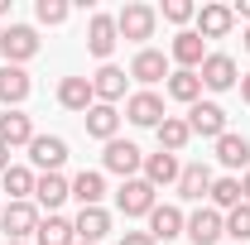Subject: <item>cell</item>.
Listing matches in <instances>:
<instances>
[{"label": "cell", "instance_id": "30", "mask_svg": "<svg viewBox=\"0 0 250 245\" xmlns=\"http://www.w3.org/2000/svg\"><path fill=\"white\" fill-rule=\"evenodd\" d=\"M207 197H212V207H217L221 216L236 212V207L246 202V197H241V178H236V173H226V178H212V192H207Z\"/></svg>", "mask_w": 250, "mask_h": 245}, {"label": "cell", "instance_id": "6", "mask_svg": "<svg viewBox=\"0 0 250 245\" xmlns=\"http://www.w3.org/2000/svg\"><path fill=\"white\" fill-rule=\"evenodd\" d=\"M197 77H202V87H207V92H231V87L241 82V67H236L231 53H207L202 67H197Z\"/></svg>", "mask_w": 250, "mask_h": 245}, {"label": "cell", "instance_id": "22", "mask_svg": "<svg viewBox=\"0 0 250 245\" xmlns=\"http://www.w3.org/2000/svg\"><path fill=\"white\" fill-rule=\"evenodd\" d=\"M231 29H236L231 5H202V10H197V34H202V39H226Z\"/></svg>", "mask_w": 250, "mask_h": 245}, {"label": "cell", "instance_id": "41", "mask_svg": "<svg viewBox=\"0 0 250 245\" xmlns=\"http://www.w3.org/2000/svg\"><path fill=\"white\" fill-rule=\"evenodd\" d=\"M246 53H250V24H246Z\"/></svg>", "mask_w": 250, "mask_h": 245}, {"label": "cell", "instance_id": "34", "mask_svg": "<svg viewBox=\"0 0 250 245\" xmlns=\"http://www.w3.org/2000/svg\"><path fill=\"white\" fill-rule=\"evenodd\" d=\"M164 20L168 24H188V20H197V5L192 0H164Z\"/></svg>", "mask_w": 250, "mask_h": 245}, {"label": "cell", "instance_id": "26", "mask_svg": "<svg viewBox=\"0 0 250 245\" xmlns=\"http://www.w3.org/2000/svg\"><path fill=\"white\" fill-rule=\"evenodd\" d=\"M82 121H87V135H92V140L111 144V140H116V130H121V111H116V106H101V101H96V106L87 111V116H82Z\"/></svg>", "mask_w": 250, "mask_h": 245}, {"label": "cell", "instance_id": "33", "mask_svg": "<svg viewBox=\"0 0 250 245\" xmlns=\"http://www.w3.org/2000/svg\"><path fill=\"white\" fill-rule=\"evenodd\" d=\"M226 236L241 245V241H250V202H241L236 212H226Z\"/></svg>", "mask_w": 250, "mask_h": 245}, {"label": "cell", "instance_id": "9", "mask_svg": "<svg viewBox=\"0 0 250 245\" xmlns=\"http://www.w3.org/2000/svg\"><path fill=\"white\" fill-rule=\"evenodd\" d=\"M116 43H121L116 15H92V20H87V53H92V58H101V62H111Z\"/></svg>", "mask_w": 250, "mask_h": 245}, {"label": "cell", "instance_id": "12", "mask_svg": "<svg viewBox=\"0 0 250 245\" xmlns=\"http://www.w3.org/2000/svg\"><path fill=\"white\" fill-rule=\"evenodd\" d=\"M168 72H173V67H168V53H159V48H140V53L130 58V77H135L145 92H149L154 82H168Z\"/></svg>", "mask_w": 250, "mask_h": 245}, {"label": "cell", "instance_id": "25", "mask_svg": "<svg viewBox=\"0 0 250 245\" xmlns=\"http://www.w3.org/2000/svg\"><path fill=\"white\" fill-rule=\"evenodd\" d=\"M164 92L173 96L178 106H197V101H202V77H197V72H183V67H173L168 82H164Z\"/></svg>", "mask_w": 250, "mask_h": 245}, {"label": "cell", "instance_id": "15", "mask_svg": "<svg viewBox=\"0 0 250 245\" xmlns=\"http://www.w3.org/2000/svg\"><path fill=\"white\" fill-rule=\"evenodd\" d=\"M178 173H183V163H178V154H145V168H140V178L149 187H178Z\"/></svg>", "mask_w": 250, "mask_h": 245}, {"label": "cell", "instance_id": "4", "mask_svg": "<svg viewBox=\"0 0 250 245\" xmlns=\"http://www.w3.org/2000/svg\"><path fill=\"white\" fill-rule=\"evenodd\" d=\"M39 221H43V212H39L34 202H5V212H0V231H5V241H29L34 245Z\"/></svg>", "mask_w": 250, "mask_h": 245}, {"label": "cell", "instance_id": "13", "mask_svg": "<svg viewBox=\"0 0 250 245\" xmlns=\"http://www.w3.org/2000/svg\"><path fill=\"white\" fill-rule=\"evenodd\" d=\"M125 121L145 125V130H159V121H164V96L159 92H130L125 96Z\"/></svg>", "mask_w": 250, "mask_h": 245}, {"label": "cell", "instance_id": "11", "mask_svg": "<svg viewBox=\"0 0 250 245\" xmlns=\"http://www.w3.org/2000/svg\"><path fill=\"white\" fill-rule=\"evenodd\" d=\"M202 58H207V39H202L197 29H178V34H173V43H168V62H178L183 72H197Z\"/></svg>", "mask_w": 250, "mask_h": 245}, {"label": "cell", "instance_id": "5", "mask_svg": "<svg viewBox=\"0 0 250 245\" xmlns=\"http://www.w3.org/2000/svg\"><path fill=\"white\" fill-rule=\"evenodd\" d=\"M159 207V187H149L145 178H125L116 192V212L121 216H149Z\"/></svg>", "mask_w": 250, "mask_h": 245}, {"label": "cell", "instance_id": "39", "mask_svg": "<svg viewBox=\"0 0 250 245\" xmlns=\"http://www.w3.org/2000/svg\"><path fill=\"white\" fill-rule=\"evenodd\" d=\"M5 168H10V149L0 144V173H5Z\"/></svg>", "mask_w": 250, "mask_h": 245}, {"label": "cell", "instance_id": "42", "mask_svg": "<svg viewBox=\"0 0 250 245\" xmlns=\"http://www.w3.org/2000/svg\"><path fill=\"white\" fill-rule=\"evenodd\" d=\"M5 245H29V241H5Z\"/></svg>", "mask_w": 250, "mask_h": 245}, {"label": "cell", "instance_id": "16", "mask_svg": "<svg viewBox=\"0 0 250 245\" xmlns=\"http://www.w3.org/2000/svg\"><path fill=\"white\" fill-rule=\"evenodd\" d=\"M58 106L72 111V116H87V111L96 106L92 77H62V82H58Z\"/></svg>", "mask_w": 250, "mask_h": 245}, {"label": "cell", "instance_id": "17", "mask_svg": "<svg viewBox=\"0 0 250 245\" xmlns=\"http://www.w3.org/2000/svg\"><path fill=\"white\" fill-rule=\"evenodd\" d=\"M125 67H116V62H101L92 72V92H96V101L101 106H116V101H125Z\"/></svg>", "mask_w": 250, "mask_h": 245}, {"label": "cell", "instance_id": "3", "mask_svg": "<svg viewBox=\"0 0 250 245\" xmlns=\"http://www.w3.org/2000/svg\"><path fill=\"white\" fill-rule=\"evenodd\" d=\"M101 168H106V173H116V178H140V168H145V149L116 135V140L101 149Z\"/></svg>", "mask_w": 250, "mask_h": 245}, {"label": "cell", "instance_id": "31", "mask_svg": "<svg viewBox=\"0 0 250 245\" xmlns=\"http://www.w3.org/2000/svg\"><path fill=\"white\" fill-rule=\"evenodd\" d=\"M72 197H77L82 207H101V197H106V178H101L96 168H82V173L72 178Z\"/></svg>", "mask_w": 250, "mask_h": 245}, {"label": "cell", "instance_id": "21", "mask_svg": "<svg viewBox=\"0 0 250 245\" xmlns=\"http://www.w3.org/2000/svg\"><path fill=\"white\" fill-rule=\"evenodd\" d=\"M29 140H34V121L24 111H5L0 116V144L5 149H29Z\"/></svg>", "mask_w": 250, "mask_h": 245}, {"label": "cell", "instance_id": "23", "mask_svg": "<svg viewBox=\"0 0 250 245\" xmlns=\"http://www.w3.org/2000/svg\"><path fill=\"white\" fill-rule=\"evenodd\" d=\"M212 192V168L207 163H183V173H178V197L183 202H202Z\"/></svg>", "mask_w": 250, "mask_h": 245}, {"label": "cell", "instance_id": "10", "mask_svg": "<svg viewBox=\"0 0 250 245\" xmlns=\"http://www.w3.org/2000/svg\"><path fill=\"white\" fill-rule=\"evenodd\" d=\"M183 236H188L192 245H217L221 236H226V216H221L217 207H197V212L188 216Z\"/></svg>", "mask_w": 250, "mask_h": 245}, {"label": "cell", "instance_id": "35", "mask_svg": "<svg viewBox=\"0 0 250 245\" xmlns=\"http://www.w3.org/2000/svg\"><path fill=\"white\" fill-rule=\"evenodd\" d=\"M121 245H159V241L149 236V231H125V236H121Z\"/></svg>", "mask_w": 250, "mask_h": 245}, {"label": "cell", "instance_id": "8", "mask_svg": "<svg viewBox=\"0 0 250 245\" xmlns=\"http://www.w3.org/2000/svg\"><path fill=\"white\" fill-rule=\"evenodd\" d=\"M183 121H188V130H192V135H202V140H212V144L226 135V111H221L217 101H197V106H188Z\"/></svg>", "mask_w": 250, "mask_h": 245}, {"label": "cell", "instance_id": "14", "mask_svg": "<svg viewBox=\"0 0 250 245\" xmlns=\"http://www.w3.org/2000/svg\"><path fill=\"white\" fill-rule=\"evenodd\" d=\"M67 197H72V178H62V173H39V183H34V207H39V212L53 216Z\"/></svg>", "mask_w": 250, "mask_h": 245}, {"label": "cell", "instance_id": "19", "mask_svg": "<svg viewBox=\"0 0 250 245\" xmlns=\"http://www.w3.org/2000/svg\"><path fill=\"white\" fill-rule=\"evenodd\" d=\"M29 92H34V82H29V72L24 67H0V106L5 111H20L24 101H29Z\"/></svg>", "mask_w": 250, "mask_h": 245}, {"label": "cell", "instance_id": "43", "mask_svg": "<svg viewBox=\"0 0 250 245\" xmlns=\"http://www.w3.org/2000/svg\"><path fill=\"white\" fill-rule=\"evenodd\" d=\"M77 245H87V241H77Z\"/></svg>", "mask_w": 250, "mask_h": 245}, {"label": "cell", "instance_id": "7", "mask_svg": "<svg viewBox=\"0 0 250 245\" xmlns=\"http://www.w3.org/2000/svg\"><path fill=\"white\" fill-rule=\"evenodd\" d=\"M29 163L39 173H62V163H67V140H62V135H34L29 140Z\"/></svg>", "mask_w": 250, "mask_h": 245}, {"label": "cell", "instance_id": "18", "mask_svg": "<svg viewBox=\"0 0 250 245\" xmlns=\"http://www.w3.org/2000/svg\"><path fill=\"white\" fill-rule=\"evenodd\" d=\"M183 226H188V216H183V207H173V202H159L154 212H149V236H154L159 245L178 241Z\"/></svg>", "mask_w": 250, "mask_h": 245}, {"label": "cell", "instance_id": "36", "mask_svg": "<svg viewBox=\"0 0 250 245\" xmlns=\"http://www.w3.org/2000/svg\"><path fill=\"white\" fill-rule=\"evenodd\" d=\"M231 15H236V20H246V24H250V0H236V5H231Z\"/></svg>", "mask_w": 250, "mask_h": 245}, {"label": "cell", "instance_id": "40", "mask_svg": "<svg viewBox=\"0 0 250 245\" xmlns=\"http://www.w3.org/2000/svg\"><path fill=\"white\" fill-rule=\"evenodd\" d=\"M5 15H10V0H0V20H5Z\"/></svg>", "mask_w": 250, "mask_h": 245}, {"label": "cell", "instance_id": "20", "mask_svg": "<svg viewBox=\"0 0 250 245\" xmlns=\"http://www.w3.org/2000/svg\"><path fill=\"white\" fill-rule=\"evenodd\" d=\"M72 231H77V241L101 245L106 231H111V212H106V207H82V212L72 216Z\"/></svg>", "mask_w": 250, "mask_h": 245}, {"label": "cell", "instance_id": "37", "mask_svg": "<svg viewBox=\"0 0 250 245\" xmlns=\"http://www.w3.org/2000/svg\"><path fill=\"white\" fill-rule=\"evenodd\" d=\"M241 101L250 106V72H241Z\"/></svg>", "mask_w": 250, "mask_h": 245}, {"label": "cell", "instance_id": "2", "mask_svg": "<svg viewBox=\"0 0 250 245\" xmlns=\"http://www.w3.org/2000/svg\"><path fill=\"white\" fill-rule=\"evenodd\" d=\"M39 29L34 24H10V29H0V53H5V62L10 67H24L29 58H39Z\"/></svg>", "mask_w": 250, "mask_h": 245}, {"label": "cell", "instance_id": "24", "mask_svg": "<svg viewBox=\"0 0 250 245\" xmlns=\"http://www.w3.org/2000/svg\"><path fill=\"white\" fill-rule=\"evenodd\" d=\"M0 183H5V197H10V202H34V183H39V173L24 168V163H10V168L0 173Z\"/></svg>", "mask_w": 250, "mask_h": 245}, {"label": "cell", "instance_id": "32", "mask_svg": "<svg viewBox=\"0 0 250 245\" xmlns=\"http://www.w3.org/2000/svg\"><path fill=\"white\" fill-rule=\"evenodd\" d=\"M34 15H39V24H48V29H58V24H67V15H72V5H67V0H39V5H34Z\"/></svg>", "mask_w": 250, "mask_h": 245}, {"label": "cell", "instance_id": "27", "mask_svg": "<svg viewBox=\"0 0 250 245\" xmlns=\"http://www.w3.org/2000/svg\"><path fill=\"white\" fill-rule=\"evenodd\" d=\"M217 163H221V168H231V173H236V168H250V140L226 130V135L217 140Z\"/></svg>", "mask_w": 250, "mask_h": 245}, {"label": "cell", "instance_id": "28", "mask_svg": "<svg viewBox=\"0 0 250 245\" xmlns=\"http://www.w3.org/2000/svg\"><path fill=\"white\" fill-rule=\"evenodd\" d=\"M34 245H77V231H72V221L67 216H43L39 221V231H34Z\"/></svg>", "mask_w": 250, "mask_h": 245}, {"label": "cell", "instance_id": "1", "mask_svg": "<svg viewBox=\"0 0 250 245\" xmlns=\"http://www.w3.org/2000/svg\"><path fill=\"white\" fill-rule=\"evenodd\" d=\"M116 29H121V39H130V43H145V39H154V29H159V10L145 5V0H130L121 15H116Z\"/></svg>", "mask_w": 250, "mask_h": 245}, {"label": "cell", "instance_id": "38", "mask_svg": "<svg viewBox=\"0 0 250 245\" xmlns=\"http://www.w3.org/2000/svg\"><path fill=\"white\" fill-rule=\"evenodd\" d=\"M241 197L250 202V168H246V178H241Z\"/></svg>", "mask_w": 250, "mask_h": 245}, {"label": "cell", "instance_id": "29", "mask_svg": "<svg viewBox=\"0 0 250 245\" xmlns=\"http://www.w3.org/2000/svg\"><path fill=\"white\" fill-rule=\"evenodd\" d=\"M154 135H159V149H164V154H183V149H188V140H192V130H188L183 116H164Z\"/></svg>", "mask_w": 250, "mask_h": 245}]
</instances>
